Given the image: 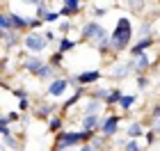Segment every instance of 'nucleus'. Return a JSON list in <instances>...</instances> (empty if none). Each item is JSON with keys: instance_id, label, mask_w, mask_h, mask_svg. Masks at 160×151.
I'll return each instance as SVG.
<instances>
[{"instance_id": "obj_39", "label": "nucleus", "mask_w": 160, "mask_h": 151, "mask_svg": "<svg viewBox=\"0 0 160 151\" xmlns=\"http://www.w3.org/2000/svg\"><path fill=\"white\" fill-rule=\"evenodd\" d=\"M12 94L16 96L18 101H25V98H28V92H25L23 87H12Z\"/></svg>"}, {"instance_id": "obj_36", "label": "nucleus", "mask_w": 160, "mask_h": 151, "mask_svg": "<svg viewBox=\"0 0 160 151\" xmlns=\"http://www.w3.org/2000/svg\"><path fill=\"white\" fill-rule=\"evenodd\" d=\"M60 16H62V14H60V9H53V12H50L48 14V16H46V25H50V23H57V21H60Z\"/></svg>"}, {"instance_id": "obj_3", "label": "nucleus", "mask_w": 160, "mask_h": 151, "mask_svg": "<svg viewBox=\"0 0 160 151\" xmlns=\"http://www.w3.org/2000/svg\"><path fill=\"white\" fill-rule=\"evenodd\" d=\"M46 48H48V39L43 37V32L28 30L23 34V50H28L30 55H41Z\"/></svg>"}, {"instance_id": "obj_24", "label": "nucleus", "mask_w": 160, "mask_h": 151, "mask_svg": "<svg viewBox=\"0 0 160 151\" xmlns=\"http://www.w3.org/2000/svg\"><path fill=\"white\" fill-rule=\"evenodd\" d=\"M110 12H112V7H98V5L89 7V16H92L94 21H98V18L108 16V14H110Z\"/></svg>"}, {"instance_id": "obj_27", "label": "nucleus", "mask_w": 160, "mask_h": 151, "mask_svg": "<svg viewBox=\"0 0 160 151\" xmlns=\"http://www.w3.org/2000/svg\"><path fill=\"white\" fill-rule=\"evenodd\" d=\"M21 119V112L18 110H14V112H5L2 117H0V126H12L14 121H18Z\"/></svg>"}, {"instance_id": "obj_23", "label": "nucleus", "mask_w": 160, "mask_h": 151, "mask_svg": "<svg viewBox=\"0 0 160 151\" xmlns=\"http://www.w3.org/2000/svg\"><path fill=\"white\" fill-rule=\"evenodd\" d=\"M62 126H64V117H60V114H53V117L48 119V131L50 133H62Z\"/></svg>"}, {"instance_id": "obj_10", "label": "nucleus", "mask_w": 160, "mask_h": 151, "mask_svg": "<svg viewBox=\"0 0 160 151\" xmlns=\"http://www.w3.org/2000/svg\"><path fill=\"white\" fill-rule=\"evenodd\" d=\"M153 37H144V39H135L133 41V46H130L128 50V55L130 57H137V55H142V53H149L151 48H153Z\"/></svg>"}, {"instance_id": "obj_11", "label": "nucleus", "mask_w": 160, "mask_h": 151, "mask_svg": "<svg viewBox=\"0 0 160 151\" xmlns=\"http://www.w3.org/2000/svg\"><path fill=\"white\" fill-rule=\"evenodd\" d=\"M101 121H103L101 114H82V117H80V126H82L80 131H94V133H98Z\"/></svg>"}, {"instance_id": "obj_21", "label": "nucleus", "mask_w": 160, "mask_h": 151, "mask_svg": "<svg viewBox=\"0 0 160 151\" xmlns=\"http://www.w3.org/2000/svg\"><path fill=\"white\" fill-rule=\"evenodd\" d=\"M135 37H137V39L153 37V23H151V21H144V23H140V28L135 30Z\"/></svg>"}, {"instance_id": "obj_14", "label": "nucleus", "mask_w": 160, "mask_h": 151, "mask_svg": "<svg viewBox=\"0 0 160 151\" xmlns=\"http://www.w3.org/2000/svg\"><path fill=\"white\" fill-rule=\"evenodd\" d=\"M103 108H105L103 101H98V98H89V96H87V98H85V103H82V114H101V112H103Z\"/></svg>"}, {"instance_id": "obj_9", "label": "nucleus", "mask_w": 160, "mask_h": 151, "mask_svg": "<svg viewBox=\"0 0 160 151\" xmlns=\"http://www.w3.org/2000/svg\"><path fill=\"white\" fill-rule=\"evenodd\" d=\"M101 78H103V71L101 69H87L82 73H78V83H80V87H92V85H96Z\"/></svg>"}, {"instance_id": "obj_30", "label": "nucleus", "mask_w": 160, "mask_h": 151, "mask_svg": "<svg viewBox=\"0 0 160 151\" xmlns=\"http://www.w3.org/2000/svg\"><path fill=\"white\" fill-rule=\"evenodd\" d=\"M92 147L96 149V151H105V147H108V138H105V135H94Z\"/></svg>"}, {"instance_id": "obj_22", "label": "nucleus", "mask_w": 160, "mask_h": 151, "mask_svg": "<svg viewBox=\"0 0 160 151\" xmlns=\"http://www.w3.org/2000/svg\"><path fill=\"white\" fill-rule=\"evenodd\" d=\"M7 30H14V25H12V9H2V14H0V32H7Z\"/></svg>"}, {"instance_id": "obj_32", "label": "nucleus", "mask_w": 160, "mask_h": 151, "mask_svg": "<svg viewBox=\"0 0 160 151\" xmlns=\"http://www.w3.org/2000/svg\"><path fill=\"white\" fill-rule=\"evenodd\" d=\"M135 85H137V89H149V87H151V78H149V73L137 76V78H135Z\"/></svg>"}, {"instance_id": "obj_43", "label": "nucleus", "mask_w": 160, "mask_h": 151, "mask_svg": "<svg viewBox=\"0 0 160 151\" xmlns=\"http://www.w3.org/2000/svg\"><path fill=\"white\" fill-rule=\"evenodd\" d=\"M80 151H96V149L92 147V142H87V144H82V147H80Z\"/></svg>"}, {"instance_id": "obj_28", "label": "nucleus", "mask_w": 160, "mask_h": 151, "mask_svg": "<svg viewBox=\"0 0 160 151\" xmlns=\"http://www.w3.org/2000/svg\"><path fill=\"white\" fill-rule=\"evenodd\" d=\"M50 12H53V9H50V5H48V3H41L37 9H34V18H41L43 23H46V16H48Z\"/></svg>"}, {"instance_id": "obj_44", "label": "nucleus", "mask_w": 160, "mask_h": 151, "mask_svg": "<svg viewBox=\"0 0 160 151\" xmlns=\"http://www.w3.org/2000/svg\"><path fill=\"white\" fill-rule=\"evenodd\" d=\"M89 3H96V0H89Z\"/></svg>"}, {"instance_id": "obj_18", "label": "nucleus", "mask_w": 160, "mask_h": 151, "mask_svg": "<svg viewBox=\"0 0 160 151\" xmlns=\"http://www.w3.org/2000/svg\"><path fill=\"white\" fill-rule=\"evenodd\" d=\"M2 151H21V140L16 135H2Z\"/></svg>"}, {"instance_id": "obj_6", "label": "nucleus", "mask_w": 160, "mask_h": 151, "mask_svg": "<svg viewBox=\"0 0 160 151\" xmlns=\"http://www.w3.org/2000/svg\"><path fill=\"white\" fill-rule=\"evenodd\" d=\"M67 89H69V78L67 76H57V78H53V80L48 83L46 96H50V98H62L64 94H67Z\"/></svg>"}, {"instance_id": "obj_17", "label": "nucleus", "mask_w": 160, "mask_h": 151, "mask_svg": "<svg viewBox=\"0 0 160 151\" xmlns=\"http://www.w3.org/2000/svg\"><path fill=\"white\" fill-rule=\"evenodd\" d=\"M12 25H14V30H18V32H28L30 30V16H21V14L12 12Z\"/></svg>"}, {"instance_id": "obj_5", "label": "nucleus", "mask_w": 160, "mask_h": 151, "mask_svg": "<svg viewBox=\"0 0 160 151\" xmlns=\"http://www.w3.org/2000/svg\"><path fill=\"white\" fill-rule=\"evenodd\" d=\"M130 73H135V60L133 57H128V60H117L114 67L110 69V76L114 80H123V78H128Z\"/></svg>"}, {"instance_id": "obj_19", "label": "nucleus", "mask_w": 160, "mask_h": 151, "mask_svg": "<svg viewBox=\"0 0 160 151\" xmlns=\"http://www.w3.org/2000/svg\"><path fill=\"white\" fill-rule=\"evenodd\" d=\"M78 48V41L76 39H71V37H62L60 39V44H57V50H60V53H73V50Z\"/></svg>"}, {"instance_id": "obj_1", "label": "nucleus", "mask_w": 160, "mask_h": 151, "mask_svg": "<svg viewBox=\"0 0 160 151\" xmlns=\"http://www.w3.org/2000/svg\"><path fill=\"white\" fill-rule=\"evenodd\" d=\"M133 37H135V25L128 16H119L117 23H114V30L110 32L112 39V55H121L130 50L133 46Z\"/></svg>"}, {"instance_id": "obj_31", "label": "nucleus", "mask_w": 160, "mask_h": 151, "mask_svg": "<svg viewBox=\"0 0 160 151\" xmlns=\"http://www.w3.org/2000/svg\"><path fill=\"white\" fill-rule=\"evenodd\" d=\"M62 7H69V9L82 14V0H62Z\"/></svg>"}, {"instance_id": "obj_13", "label": "nucleus", "mask_w": 160, "mask_h": 151, "mask_svg": "<svg viewBox=\"0 0 160 151\" xmlns=\"http://www.w3.org/2000/svg\"><path fill=\"white\" fill-rule=\"evenodd\" d=\"M57 71H60V69H57L55 64L46 62V64L41 67V71H39L37 76H34V80H39V83H50L53 78H57Z\"/></svg>"}, {"instance_id": "obj_41", "label": "nucleus", "mask_w": 160, "mask_h": 151, "mask_svg": "<svg viewBox=\"0 0 160 151\" xmlns=\"http://www.w3.org/2000/svg\"><path fill=\"white\" fill-rule=\"evenodd\" d=\"M21 3H23V5H30V7H34V9H37L43 0H21Z\"/></svg>"}, {"instance_id": "obj_33", "label": "nucleus", "mask_w": 160, "mask_h": 151, "mask_svg": "<svg viewBox=\"0 0 160 151\" xmlns=\"http://www.w3.org/2000/svg\"><path fill=\"white\" fill-rule=\"evenodd\" d=\"M43 37H46L48 39V44H50V41H53V44H60V34H57V30H53V28H46V30H43Z\"/></svg>"}, {"instance_id": "obj_34", "label": "nucleus", "mask_w": 160, "mask_h": 151, "mask_svg": "<svg viewBox=\"0 0 160 151\" xmlns=\"http://www.w3.org/2000/svg\"><path fill=\"white\" fill-rule=\"evenodd\" d=\"M57 32H60L62 37H69V32H71V21H60V23H57Z\"/></svg>"}, {"instance_id": "obj_37", "label": "nucleus", "mask_w": 160, "mask_h": 151, "mask_svg": "<svg viewBox=\"0 0 160 151\" xmlns=\"http://www.w3.org/2000/svg\"><path fill=\"white\" fill-rule=\"evenodd\" d=\"M62 60H64V53H60V50H57L55 55H50V60H48V62H50V64H55V67L60 69V67H62Z\"/></svg>"}, {"instance_id": "obj_25", "label": "nucleus", "mask_w": 160, "mask_h": 151, "mask_svg": "<svg viewBox=\"0 0 160 151\" xmlns=\"http://www.w3.org/2000/svg\"><path fill=\"white\" fill-rule=\"evenodd\" d=\"M121 96H123V92H121L119 87H112V92H110V96L105 98V105H108V108H112V105H119V101H121Z\"/></svg>"}, {"instance_id": "obj_40", "label": "nucleus", "mask_w": 160, "mask_h": 151, "mask_svg": "<svg viewBox=\"0 0 160 151\" xmlns=\"http://www.w3.org/2000/svg\"><path fill=\"white\" fill-rule=\"evenodd\" d=\"M128 5H130V9H133V12H140L144 7V0H128Z\"/></svg>"}, {"instance_id": "obj_4", "label": "nucleus", "mask_w": 160, "mask_h": 151, "mask_svg": "<svg viewBox=\"0 0 160 151\" xmlns=\"http://www.w3.org/2000/svg\"><path fill=\"white\" fill-rule=\"evenodd\" d=\"M119 124H121V117L119 114H114V112H108L105 117H103V121H101V135H105L108 140H112L114 135L119 133Z\"/></svg>"}, {"instance_id": "obj_7", "label": "nucleus", "mask_w": 160, "mask_h": 151, "mask_svg": "<svg viewBox=\"0 0 160 151\" xmlns=\"http://www.w3.org/2000/svg\"><path fill=\"white\" fill-rule=\"evenodd\" d=\"M0 39H2V55H7V50H12V48L23 46V34H21L18 30L0 32Z\"/></svg>"}, {"instance_id": "obj_2", "label": "nucleus", "mask_w": 160, "mask_h": 151, "mask_svg": "<svg viewBox=\"0 0 160 151\" xmlns=\"http://www.w3.org/2000/svg\"><path fill=\"white\" fill-rule=\"evenodd\" d=\"M110 34H108V30H105V25H101V21H94V18H89V21H85L82 25H80V39L82 41H89L92 46H98L103 39H108Z\"/></svg>"}, {"instance_id": "obj_8", "label": "nucleus", "mask_w": 160, "mask_h": 151, "mask_svg": "<svg viewBox=\"0 0 160 151\" xmlns=\"http://www.w3.org/2000/svg\"><path fill=\"white\" fill-rule=\"evenodd\" d=\"M43 64H46V60H41V55H28L25 60H21L23 71H25V73H30V76H37Z\"/></svg>"}, {"instance_id": "obj_26", "label": "nucleus", "mask_w": 160, "mask_h": 151, "mask_svg": "<svg viewBox=\"0 0 160 151\" xmlns=\"http://www.w3.org/2000/svg\"><path fill=\"white\" fill-rule=\"evenodd\" d=\"M135 103H137V94H123V96H121V101H119V108L128 112Z\"/></svg>"}, {"instance_id": "obj_42", "label": "nucleus", "mask_w": 160, "mask_h": 151, "mask_svg": "<svg viewBox=\"0 0 160 151\" xmlns=\"http://www.w3.org/2000/svg\"><path fill=\"white\" fill-rule=\"evenodd\" d=\"M18 108H21V110H28V108H30V101H18Z\"/></svg>"}, {"instance_id": "obj_20", "label": "nucleus", "mask_w": 160, "mask_h": 151, "mask_svg": "<svg viewBox=\"0 0 160 151\" xmlns=\"http://www.w3.org/2000/svg\"><path fill=\"white\" fill-rule=\"evenodd\" d=\"M53 112H55V103H41L39 108H34V117H39V119H50L53 117Z\"/></svg>"}, {"instance_id": "obj_45", "label": "nucleus", "mask_w": 160, "mask_h": 151, "mask_svg": "<svg viewBox=\"0 0 160 151\" xmlns=\"http://www.w3.org/2000/svg\"><path fill=\"white\" fill-rule=\"evenodd\" d=\"M43 3H50V0H43Z\"/></svg>"}, {"instance_id": "obj_35", "label": "nucleus", "mask_w": 160, "mask_h": 151, "mask_svg": "<svg viewBox=\"0 0 160 151\" xmlns=\"http://www.w3.org/2000/svg\"><path fill=\"white\" fill-rule=\"evenodd\" d=\"M46 25L41 18H34V16H30V30H34V32H41V28Z\"/></svg>"}, {"instance_id": "obj_12", "label": "nucleus", "mask_w": 160, "mask_h": 151, "mask_svg": "<svg viewBox=\"0 0 160 151\" xmlns=\"http://www.w3.org/2000/svg\"><path fill=\"white\" fill-rule=\"evenodd\" d=\"M133 60H135V73H137V76L149 73V69L153 67V60H151V55H149V53H142V55L133 57Z\"/></svg>"}, {"instance_id": "obj_16", "label": "nucleus", "mask_w": 160, "mask_h": 151, "mask_svg": "<svg viewBox=\"0 0 160 151\" xmlns=\"http://www.w3.org/2000/svg\"><path fill=\"white\" fill-rule=\"evenodd\" d=\"M126 135H128V140H140L142 135H144V121H130V124L126 126Z\"/></svg>"}, {"instance_id": "obj_15", "label": "nucleus", "mask_w": 160, "mask_h": 151, "mask_svg": "<svg viewBox=\"0 0 160 151\" xmlns=\"http://www.w3.org/2000/svg\"><path fill=\"white\" fill-rule=\"evenodd\" d=\"M110 87L108 85H92V87H87V96L89 98H98V101H103L105 103V98L110 96Z\"/></svg>"}, {"instance_id": "obj_29", "label": "nucleus", "mask_w": 160, "mask_h": 151, "mask_svg": "<svg viewBox=\"0 0 160 151\" xmlns=\"http://www.w3.org/2000/svg\"><path fill=\"white\" fill-rule=\"evenodd\" d=\"M144 149H147V144H142L140 140H126L121 151H144Z\"/></svg>"}, {"instance_id": "obj_38", "label": "nucleus", "mask_w": 160, "mask_h": 151, "mask_svg": "<svg viewBox=\"0 0 160 151\" xmlns=\"http://www.w3.org/2000/svg\"><path fill=\"white\" fill-rule=\"evenodd\" d=\"M156 140H158V133H156V131H151V128H149V131L144 133V144H153Z\"/></svg>"}]
</instances>
